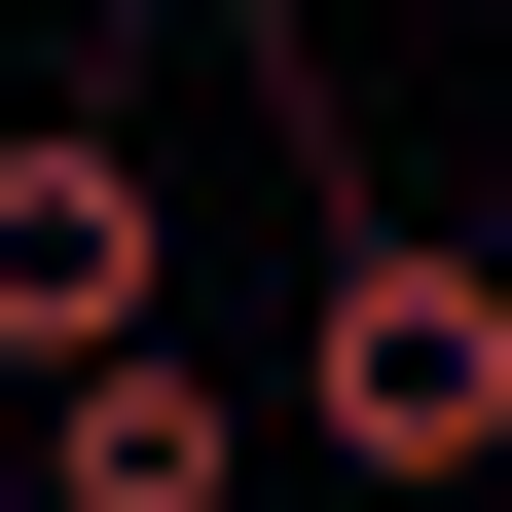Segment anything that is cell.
Returning a JSON list of instances; mask_svg holds the SVG:
<instances>
[{"label":"cell","instance_id":"obj_4","mask_svg":"<svg viewBox=\"0 0 512 512\" xmlns=\"http://www.w3.org/2000/svg\"><path fill=\"white\" fill-rule=\"evenodd\" d=\"M220 37H293V0H220Z\"/></svg>","mask_w":512,"mask_h":512},{"label":"cell","instance_id":"obj_1","mask_svg":"<svg viewBox=\"0 0 512 512\" xmlns=\"http://www.w3.org/2000/svg\"><path fill=\"white\" fill-rule=\"evenodd\" d=\"M293 439H330V476H403V512H476V476H512V256L366 183V220L293 256Z\"/></svg>","mask_w":512,"mask_h":512},{"label":"cell","instance_id":"obj_3","mask_svg":"<svg viewBox=\"0 0 512 512\" xmlns=\"http://www.w3.org/2000/svg\"><path fill=\"white\" fill-rule=\"evenodd\" d=\"M37 512H256V403H220V330H110L74 403H37Z\"/></svg>","mask_w":512,"mask_h":512},{"label":"cell","instance_id":"obj_2","mask_svg":"<svg viewBox=\"0 0 512 512\" xmlns=\"http://www.w3.org/2000/svg\"><path fill=\"white\" fill-rule=\"evenodd\" d=\"M110 330H183V183L110 147V110H0V366L74 403Z\"/></svg>","mask_w":512,"mask_h":512},{"label":"cell","instance_id":"obj_5","mask_svg":"<svg viewBox=\"0 0 512 512\" xmlns=\"http://www.w3.org/2000/svg\"><path fill=\"white\" fill-rule=\"evenodd\" d=\"M476 512H512V476H476Z\"/></svg>","mask_w":512,"mask_h":512}]
</instances>
